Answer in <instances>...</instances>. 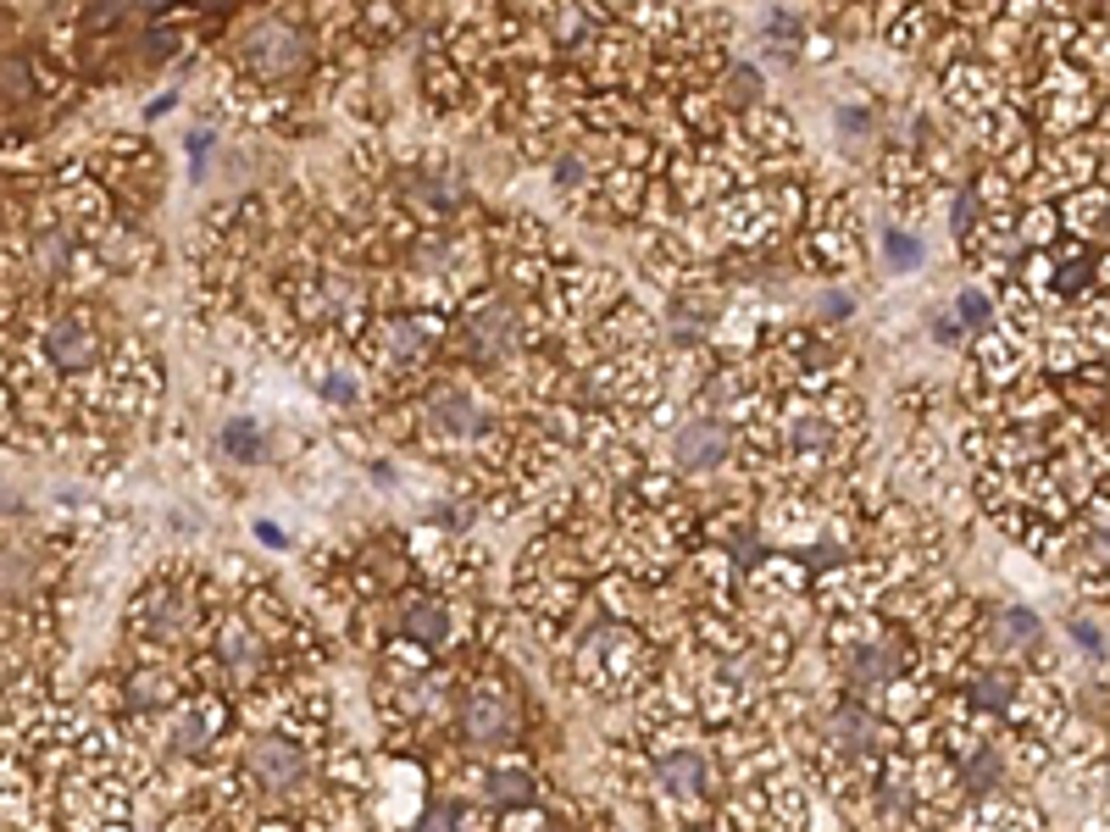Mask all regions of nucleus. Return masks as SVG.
Segmentation results:
<instances>
[{
	"label": "nucleus",
	"mask_w": 1110,
	"mask_h": 832,
	"mask_svg": "<svg viewBox=\"0 0 1110 832\" xmlns=\"http://www.w3.org/2000/svg\"><path fill=\"white\" fill-rule=\"evenodd\" d=\"M305 62H311L305 34L289 29V23H278V18H267V23H256V29L245 34V67L261 73L267 84H289V79H300Z\"/></svg>",
	"instance_id": "nucleus-1"
},
{
	"label": "nucleus",
	"mask_w": 1110,
	"mask_h": 832,
	"mask_svg": "<svg viewBox=\"0 0 1110 832\" xmlns=\"http://www.w3.org/2000/svg\"><path fill=\"white\" fill-rule=\"evenodd\" d=\"M428 428L445 434L450 445H467V439H478V434L489 428V410H484V399L467 394V388H439L434 405H428Z\"/></svg>",
	"instance_id": "nucleus-2"
},
{
	"label": "nucleus",
	"mask_w": 1110,
	"mask_h": 832,
	"mask_svg": "<svg viewBox=\"0 0 1110 832\" xmlns=\"http://www.w3.org/2000/svg\"><path fill=\"white\" fill-rule=\"evenodd\" d=\"M45 350H51V361L56 366H95V355H101V327H95V316L90 311H62L51 327H45Z\"/></svg>",
	"instance_id": "nucleus-3"
},
{
	"label": "nucleus",
	"mask_w": 1110,
	"mask_h": 832,
	"mask_svg": "<svg viewBox=\"0 0 1110 832\" xmlns=\"http://www.w3.org/2000/svg\"><path fill=\"white\" fill-rule=\"evenodd\" d=\"M250 771H256L272 793H294V788L305 782V760H300V749H289L283 738H261V743L250 749Z\"/></svg>",
	"instance_id": "nucleus-4"
},
{
	"label": "nucleus",
	"mask_w": 1110,
	"mask_h": 832,
	"mask_svg": "<svg viewBox=\"0 0 1110 832\" xmlns=\"http://www.w3.org/2000/svg\"><path fill=\"white\" fill-rule=\"evenodd\" d=\"M727 450H733V434H727L722 423H688V428L677 434V461H683L688 472H705V467L727 461Z\"/></svg>",
	"instance_id": "nucleus-5"
},
{
	"label": "nucleus",
	"mask_w": 1110,
	"mask_h": 832,
	"mask_svg": "<svg viewBox=\"0 0 1110 832\" xmlns=\"http://www.w3.org/2000/svg\"><path fill=\"white\" fill-rule=\"evenodd\" d=\"M461 727H467V738H473V743H500V738L517 727V716H511V705H506L500 694H473V699H467V716H461Z\"/></svg>",
	"instance_id": "nucleus-6"
},
{
	"label": "nucleus",
	"mask_w": 1110,
	"mask_h": 832,
	"mask_svg": "<svg viewBox=\"0 0 1110 832\" xmlns=\"http://www.w3.org/2000/svg\"><path fill=\"white\" fill-rule=\"evenodd\" d=\"M222 661H228L234 677H256V672H261L267 649H261V638H256V627H250L245 616L222 622Z\"/></svg>",
	"instance_id": "nucleus-7"
},
{
	"label": "nucleus",
	"mask_w": 1110,
	"mask_h": 832,
	"mask_svg": "<svg viewBox=\"0 0 1110 832\" xmlns=\"http://www.w3.org/2000/svg\"><path fill=\"white\" fill-rule=\"evenodd\" d=\"M661 782H666V793H672V799L694 804V799L705 793V760H699L694 749H677V755H666V760H661Z\"/></svg>",
	"instance_id": "nucleus-8"
},
{
	"label": "nucleus",
	"mask_w": 1110,
	"mask_h": 832,
	"mask_svg": "<svg viewBox=\"0 0 1110 832\" xmlns=\"http://www.w3.org/2000/svg\"><path fill=\"white\" fill-rule=\"evenodd\" d=\"M406 633L423 638V644H445V638H450V611H445L439 600H412V611H406Z\"/></svg>",
	"instance_id": "nucleus-9"
},
{
	"label": "nucleus",
	"mask_w": 1110,
	"mask_h": 832,
	"mask_svg": "<svg viewBox=\"0 0 1110 832\" xmlns=\"http://www.w3.org/2000/svg\"><path fill=\"white\" fill-rule=\"evenodd\" d=\"M833 445V428L822 423L817 410H800L795 423H789V450H800V456H822Z\"/></svg>",
	"instance_id": "nucleus-10"
},
{
	"label": "nucleus",
	"mask_w": 1110,
	"mask_h": 832,
	"mask_svg": "<svg viewBox=\"0 0 1110 832\" xmlns=\"http://www.w3.org/2000/svg\"><path fill=\"white\" fill-rule=\"evenodd\" d=\"M833 732H839L855 755H867V749L883 743V732H878V721H872L867 710H839V716H833Z\"/></svg>",
	"instance_id": "nucleus-11"
},
{
	"label": "nucleus",
	"mask_w": 1110,
	"mask_h": 832,
	"mask_svg": "<svg viewBox=\"0 0 1110 832\" xmlns=\"http://www.w3.org/2000/svg\"><path fill=\"white\" fill-rule=\"evenodd\" d=\"M1038 638V622L1027 611H1005V627H999V644H1033Z\"/></svg>",
	"instance_id": "nucleus-12"
},
{
	"label": "nucleus",
	"mask_w": 1110,
	"mask_h": 832,
	"mask_svg": "<svg viewBox=\"0 0 1110 832\" xmlns=\"http://www.w3.org/2000/svg\"><path fill=\"white\" fill-rule=\"evenodd\" d=\"M211 738V716L206 710H184V721H178V749H195V743H206Z\"/></svg>",
	"instance_id": "nucleus-13"
},
{
	"label": "nucleus",
	"mask_w": 1110,
	"mask_h": 832,
	"mask_svg": "<svg viewBox=\"0 0 1110 832\" xmlns=\"http://www.w3.org/2000/svg\"><path fill=\"white\" fill-rule=\"evenodd\" d=\"M489 793L495 799H511V804H528V793H533V782L522 777V771H500L495 782H489Z\"/></svg>",
	"instance_id": "nucleus-14"
},
{
	"label": "nucleus",
	"mask_w": 1110,
	"mask_h": 832,
	"mask_svg": "<svg viewBox=\"0 0 1110 832\" xmlns=\"http://www.w3.org/2000/svg\"><path fill=\"white\" fill-rule=\"evenodd\" d=\"M228 445H234V456H245V461H256V456H261V450H256V445H261V434H256L250 423H234V428H228Z\"/></svg>",
	"instance_id": "nucleus-15"
},
{
	"label": "nucleus",
	"mask_w": 1110,
	"mask_h": 832,
	"mask_svg": "<svg viewBox=\"0 0 1110 832\" xmlns=\"http://www.w3.org/2000/svg\"><path fill=\"white\" fill-rule=\"evenodd\" d=\"M1055 233V211H1027V228L1016 239H1049Z\"/></svg>",
	"instance_id": "nucleus-16"
},
{
	"label": "nucleus",
	"mask_w": 1110,
	"mask_h": 832,
	"mask_svg": "<svg viewBox=\"0 0 1110 832\" xmlns=\"http://www.w3.org/2000/svg\"><path fill=\"white\" fill-rule=\"evenodd\" d=\"M322 394H328V399H339V405H355V383H350L344 372H333V377L322 383Z\"/></svg>",
	"instance_id": "nucleus-17"
},
{
	"label": "nucleus",
	"mask_w": 1110,
	"mask_h": 832,
	"mask_svg": "<svg viewBox=\"0 0 1110 832\" xmlns=\"http://www.w3.org/2000/svg\"><path fill=\"white\" fill-rule=\"evenodd\" d=\"M417 832H456V810H445V804L428 810V815L417 821Z\"/></svg>",
	"instance_id": "nucleus-18"
},
{
	"label": "nucleus",
	"mask_w": 1110,
	"mask_h": 832,
	"mask_svg": "<svg viewBox=\"0 0 1110 832\" xmlns=\"http://www.w3.org/2000/svg\"><path fill=\"white\" fill-rule=\"evenodd\" d=\"M889 250H894V261H916V256H922L916 239H905V233H889Z\"/></svg>",
	"instance_id": "nucleus-19"
},
{
	"label": "nucleus",
	"mask_w": 1110,
	"mask_h": 832,
	"mask_svg": "<svg viewBox=\"0 0 1110 832\" xmlns=\"http://www.w3.org/2000/svg\"><path fill=\"white\" fill-rule=\"evenodd\" d=\"M961 311H966V322H977V327L988 322V305H983V294H966V300H961Z\"/></svg>",
	"instance_id": "nucleus-20"
}]
</instances>
